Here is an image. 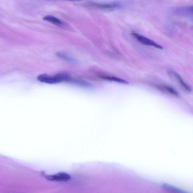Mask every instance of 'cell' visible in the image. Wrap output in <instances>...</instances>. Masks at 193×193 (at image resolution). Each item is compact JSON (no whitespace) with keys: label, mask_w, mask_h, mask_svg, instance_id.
<instances>
[{"label":"cell","mask_w":193,"mask_h":193,"mask_svg":"<svg viewBox=\"0 0 193 193\" xmlns=\"http://www.w3.org/2000/svg\"><path fill=\"white\" fill-rule=\"evenodd\" d=\"M38 80L42 82L51 84H57L62 82H70L72 80L68 74L64 72L55 75L42 74L38 76Z\"/></svg>","instance_id":"1"},{"label":"cell","mask_w":193,"mask_h":193,"mask_svg":"<svg viewBox=\"0 0 193 193\" xmlns=\"http://www.w3.org/2000/svg\"><path fill=\"white\" fill-rule=\"evenodd\" d=\"M131 34L133 38H135L138 42H139L140 43H142L143 44L147 46H152V47L160 49H163V48L162 46L157 44L155 42L148 39V38L140 35V34H138L137 33L133 32L131 33Z\"/></svg>","instance_id":"2"},{"label":"cell","mask_w":193,"mask_h":193,"mask_svg":"<svg viewBox=\"0 0 193 193\" xmlns=\"http://www.w3.org/2000/svg\"><path fill=\"white\" fill-rule=\"evenodd\" d=\"M48 180L52 181H67L71 178L70 176L67 173L60 172L54 175H47L45 176Z\"/></svg>","instance_id":"3"},{"label":"cell","mask_w":193,"mask_h":193,"mask_svg":"<svg viewBox=\"0 0 193 193\" xmlns=\"http://www.w3.org/2000/svg\"><path fill=\"white\" fill-rule=\"evenodd\" d=\"M90 5L92 7L101 10H111L120 7L119 4H97L95 3H90Z\"/></svg>","instance_id":"4"},{"label":"cell","mask_w":193,"mask_h":193,"mask_svg":"<svg viewBox=\"0 0 193 193\" xmlns=\"http://www.w3.org/2000/svg\"><path fill=\"white\" fill-rule=\"evenodd\" d=\"M43 20L48 21L58 26H63L64 24L61 21L52 16H47L43 18Z\"/></svg>","instance_id":"5"},{"label":"cell","mask_w":193,"mask_h":193,"mask_svg":"<svg viewBox=\"0 0 193 193\" xmlns=\"http://www.w3.org/2000/svg\"><path fill=\"white\" fill-rule=\"evenodd\" d=\"M173 74L174 76L176 78L179 82L180 84L186 90L188 91V92H191V88L183 81L180 76L178 73H177V72H173Z\"/></svg>","instance_id":"6"},{"label":"cell","mask_w":193,"mask_h":193,"mask_svg":"<svg viewBox=\"0 0 193 193\" xmlns=\"http://www.w3.org/2000/svg\"><path fill=\"white\" fill-rule=\"evenodd\" d=\"M100 77L103 79H104V80L115 81L117 82L122 83V84H128L127 81H125V80H123V79L118 78L115 77L101 76H100Z\"/></svg>","instance_id":"7"},{"label":"cell","mask_w":193,"mask_h":193,"mask_svg":"<svg viewBox=\"0 0 193 193\" xmlns=\"http://www.w3.org/2000/svg\"><path fill=\"white\" fill-rule=\"evenodd\" d=\"M161 89L164 92H167V93L173 95V96H178L179 95L178 92L175 89H173L172 87L168 86H163L162 87H161Z\"/></svg>","instance_id":"8"},{"label":"cell","mask_w":193,"mask_h":193,"mask_svg":"<svg viewBox=\"0 0 193 193\" xmlns=\"http://www.w3.org/2000/svg\"><path fill=\"white\" fill-rule=\"evenodd\" d=\"M56 55L58 57L61 58L63 60L71 62L75 61V60L73 58L71 57L65 53L59 52L57 53Z\"/></svg>","instance_id":"9"}]
</instances>
